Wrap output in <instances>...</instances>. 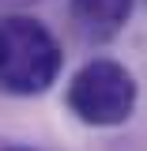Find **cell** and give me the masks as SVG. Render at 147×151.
Returning a JSON list of instances; mask_svg holds the SVG:
<instances>
[{
  "instance_id": "cell-1",
  "label": "cell",
  "mask_w": 147,
  "mask_h": 151,
  "mask_svg": "<svg viewBox=\"0 0 147 151\" xmlns=\"http://www.w3.org/2000/svg\"><path fill=\"white\" fill-rule=\"evenodd\" d=\"M64 53L53 30L30 15L0 19V91L8 94H42L60 76Z\"/></svg>"
},
{
  "instance_id": "cell-2",
  "label": "cell",
  "mask_w": 147,
  "mask_h": 151,
  "mask_svg": "<svg viewBox=\"0 0 147 151\" xmlns=\"http://www.w3.org/2000/svg\"><path fill=\"white\" fill-rule=\"evenodd\" d=\"M68 110L94 129L121 125L136 110V79L117 60H87L68 83Z\"/></svg>"
},
{
  "instance_id": "cell-3",
  "label": "cell",
  "mask_w": 147,
  "mask_h": 151,
  "mask_svg": "<svg viewBox=\"0 0 147 151\" xmlns=\"http://www.w3.org/2000/svg\"><path fill=\"white\" fill-rule=\"evenodd\" d=\"M68 8H72L75 30L91 42H106L121 34V27L132 15V0H72Z\"/></svg>"
},
{
  "instance_id": "cell-4",
  "label": "cell",
  "mask_w": 147,
  "mask_h": 151,
  "mask_svg": "<svg viewBox=\"0 0 147 151\" xmlns=\"http://www.w3.org/2000/svg\"><path fill=\"white\" fill-rule=\"evenodd\" d=\"M8 151H30V147H8Z\"/></svg>"
}]
</instances>
